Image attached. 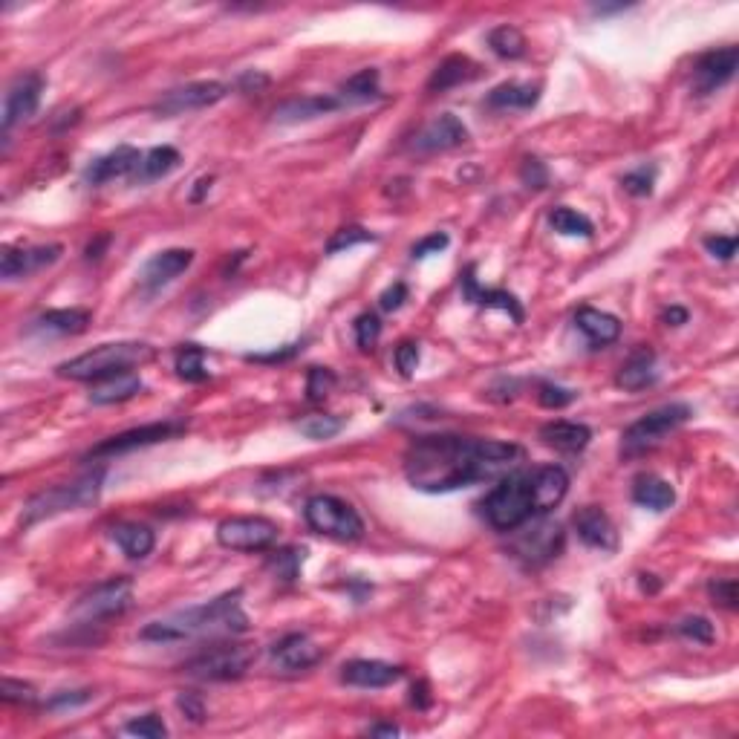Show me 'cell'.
<instances>
[{"mask_svg":"<svg viewBox=\"0 0 739 739\" xmlns=\"http://www.w3.org/2000/svg\"><path fill=\"white\" fill-rule=\"evenodd\" d=\"M332 387H335V373L330 367H312L309 376H306V399L309 402H321Z\"/></svg>","mask_w":739,"mask_h":739,"instance_id":"ee69618b","label":"cell"},{"mask_svg":"<svg viewBox=\"0 0 739 739\" xmlns=\"http://www.w3.org/2000/svg\"><path fill=\"white\" fill-rule=\"evenodd\" d=\"M653 182H656V171L653 168H638V171L624 174V179H621L624 191L633 194V197H650L653 194Z\"/></svg>","mask_w":739,"mask_h":739,"instance_id":"681fc988","label":"cell"},{"mask_svg":"<svg viewBox=\"0 0 739 739\" xmlns=\"http://www.w3.org/2000/svg\"><path fill=\"white\" fill-rule=\"evenodd\" d=\"M633 503L650 511L670 509L676 503V488L656 474H641L633 483Z\"/></svg>","mask_w":739,"mask_h":739,"instance_id":"f1b7e54d","label":"cell"},{"mask_svg":"<svg viewBox=\"0 0 739 739\" xmlns=\"http://www.w3.org/2000/svg\"><path fill=\"white\" fill-rule=\"evenodd\" d=\"M520 179H523V185H529V188H546L549 185V171H546V165L537 159V156H526L523 159V165H520Z\"/></svg>","mask_w":739,"mask_h":739,"instance_id":"816d5d0a","label":"cell"},{"mask_svg":"<svg viewBox=\"0 0 739 739\" xmlns=\"http://www.w3.org/2000/svg\"><path fill=\"white\" fill-rule=\"evenodd\" d=\"M87 324H90L87 309H50L35 321L38 330L58 332V335H78L87 330Z\"/></svg>","mask_w":739,"mask_h":739,"instance_id":"e575fe53","label":"cell"},{"mask_svg":"<svg viewBox=\"0 0 739 739\" xmlns=\"http://www.w3.org/2000/svg\"><path fill=\"white\" fill-rule=\"evenodd\" d=\"M177 373L185 382H205L208 370H205V350L197 344H185L177 353Z\"/></svg>","mask_w":739,"mask_h":739,"instance_id":"f35d334b","label":"cell"},{"mask_svg":"<svg viewBox=\"0 0 739 739\" xmlns=\"http://www.w3.org/2000/svg\"><path fill=\"white\" fill-rule=\"evenodd\" d=\"M708 592H711L716 607H722V610H737L739 587L734 578H716V581L708 584Z\"/></svg>","mask_w":739,"mask_h":739,"instance_id":"bcb514c9","label":"cell"},{"mask_svg":"<svg viewBox=\"0 0 739 739\" xmlns=\"http://www.w3.org/2000/svg\"><path fill=\"white\" fill-rule=\"evenodd\" d=\"M488 47L500 58H520V55H526V38L517 26H497L488 32Z\"/></svg>","mask_w":739,"mask_h":739,"instance_id":"74e56055","label":"cell"},{"mask_svg":"<svg viewBox=\"0 0 739 739\" xmlns=\"http://www.w3.org/2000/svg\"><path fill=\"white\" fill-rule=\"evenodd\" d=\"M272 659L281 664L283 670H306L321 662V647L304 633H289L272 647Z\"/></svg>","mask_w":739,"mask_h":739,"instance_id":"603a6c76","label":"cell"},{"mask_svg":"<svg viewBox=\"0 0 739 739\" xmlns=\"http://www.w3.org/2000/svg\"><path fill=\"white\" fill-rule=\"evenodd\" d=\"M693 416L690 405H664V408L650 410L647 416H641L624 431V448L627 451H647L653 445H659L664 436L679 431L685 422Z\"/></svg>","mask_w":739,"mask_h":739,"instance_id":"ba28073f","label":"cell"},{"mask_svg":"<svg viewBox=\"0 0 739 739\" xmlns=\"http://www.w3.org/2000/svg\"><path fill=\"white\" fill-rule=\"evenodd\" d=\"M237 84H240V90H257V87H266V84H269V78L260 76V73L252 70V73H243Z\"/></svg>","mask_w":739,"mask_h":739,"instance_id":"6125c7cd","label":"cell"},{"mask_svg":"<svg viewBox=\"0 0 739 739\" xmlns=\"http://www.w3.org/2000/svg\"><path fill=\"white\" fill-rule=\"evenodd\" d=\"M341 428H344V422L338 419V416H324V413H318V416H306L298 422V431L306 436V439H332L335 434H341Z\"/></svg>","mask_w":739,"mask_h":739,"instance_id":"ab89813d","label":"cell"},{"mask_svg":"<svg viewBox=\"0 0 739 739\" xmlns=\"http://www.w3.org/2000/svg\"><path fill=\"white\" fill-rule=\"evenodd\" d=\"M191 263H194V252H191V249H165V252L153 255L151 260L142 266L139 283H142L148 292H156V289L168 286L174 278H179Z\"/></svg>","mask_w":739,"mask_h":739,"instance_id":"ac0fdd59","label":"cell"},{"mask_svg":"<svg viewBox=\"0 0 739 739\" xmlns=\"http://www.w3.org/2000/svg\"><path fill=\"white\" fill-rule=\"evenodd\" d=\"M353 330H356V344L364 350V353H370L376 344H379V338H382V321H379V315H373V312H364V315H358L356 324H353Z\"/></svg>","mask_w":739,"mask_h":739,"instance_id":"60d3db41","label":"cell"},{"mask_svg":"<svg viewBox=\"0 0 739 739\" xmlns=\"http://www.w3.org/2000/svg\"><path fill=\"white\" fill-rule=\"evenodd\" d=\"M373 240H376V234H370V231L361 229V226L338 229L330 237V243H327V252H330V255H338V252H344V249H353V246H361V243H373Z\"/></svg>","mask_w":739,"mask_h":739,"instance_id":"7bdbcfd3","label":"cell"},{"mask_svg":"<svg viewBox=\"0 0 739 739\" xmlns=\"http://www.w3.org/2000/svg\"><path fill=\"white\" fill-rule=\"evenodd\" d=\"M468 142V128L459 122L454 113H442L431 125L416 133L413 139V151L416 153H442L454 151L459 145Z\"/></svg>","mask_w":739,"mask_h":739,"instance_id":"2e32d148","label":"cell"},{"mask_svg":"<svg viewBox=\"0 0 739 739\" xmlns=\"http://www.w3.org/2000/svg\"><path fill=\"white\" fill-rule=\"evenodd\" d=\"M304 517L312 532L332 537V540H358L364 535V520L358 517V511L332 494L309 497L304 506Z\"/></svg>","mask_w":739,"mask_h":739,"instance_id":"8992f818","label":"cell"},{"mask_svg":"<svg viewBox=\"0 0 739 739\" xmlns=\"http://www.w3.org/2000/svg\"><path fill=\"white\" fill-rule=\"evenodd\" d=\"M301 563H304V549H283L272 558V569L278 572V578H283V581H295Z\"/></svg>","mask_w":739,"mask_h":739,"instance_id":"f907efd6","label":"cell"},{"mask_svg":"<svg viewBox=\"0 0 739 739\" xmlns=\"http://www.w3.org/2000/svg\"><path fill=\"white\" fill-rule=\"evenodd\" d=\"M656 382V353L650 347H638L633 356L627 358L618 370V379L615 384L624 387V390H644Z\"/></svg>","mask_w":739,"mask_h":739,"instance_id":"484cf974","label":"cell"},{"mask_svg":"<svg viewBox=\"0 0 739 739\" xmlns=\"http://www.w3.org/2000/svg\"><path fill=\"white\" fill-rule=\"evenodd\" d=\"M179 165V151L171 148V145H162V148H151V151L142 156L136 174H133V182H153V179L165 177L171 174Z\"/></svg>","mask_w":739,"mask_h":739,"instance_id":"d590c367","label":"cell"},{"mask_svg":"<svg viewBox=\"0 0 739 739\" xmlns=\"http://www.w3.org/2000/svg\"><path fill=\"white\" fill-rule=\"evenodd\" d=\"M511 549H514V555L523 563L540 566V563L558 558V552L563 549V529L558 523H552V520L535 523V526L523 529L520 535L514 537Z\"/></svg>","mask_w":739,"mask_h":739,"instance_id":"4fadbf2b","label":"cell"},{"mask_svg":"<svg viewBox=\"0 0 739 739\" xmlns=\"http://www.w3.org/2000/svg\"><path fill=\"white\" fill-rule=\"evenodd\" d=\"M370 734H382V737H396V734H399V728H396V725H373V728H370Z\"/></svg>","mask_w":739,"mask_h":739,"instance_id":"e7e4bbea","label":"cell"},{"mask_svg":"<svg viewBox=\"0 0 739 739\" xmlns=\"http://www.w3.org/2000/svg\"><path fill=\"white\" fill-rule=\"evenodd\" d=\"M537 402L549 410H561L575 402V390H566L561 384H540L537 387Z\"/></svg>","mask_w":739,"mask_h":739,"instance_id":"c3c4849f","label":"cell"},{"mask_svg":"<svg viewBox=\"0 0 739 739\" xmlns=\"http://www.w3.org/2000/svg\"><path fill=\"white\" fill-rule=\"evenodd\" d=\"M448 243H451V237H448L445 231H436V234L422 237V240L410 249V255H413V260H425V257L445 252V249H448Z\"/></svg>","mask_w":739,"mask_h":739,"instance_id":"f5cc1de1","label":"cell"},{"mask_svg":"<svg viewBox=\"0 0 739 739\" xmlns=\"http://www.w3.org/2000/svg\"><path fill=\"white\" fill-rule=\"evenodd\" d=\"M396 367H399V373L410 379L413 376V370L419 367V344L416 341H402L399 347H396Z\"/></svg>","mask_w":739,"mask_h":739,"instance_id":"db71d44e","label":"cell"},{"mask_svg":"<svg viewBox=\"0 0 739 739\" xmlns=\"http://www.w3.org/2000/svg\"><path fill=\"white\" fill-rule=\"evenodd\" d=\"M179 431H185L182 422H153V425H142V428H133V431H125V434L110 436L99 442L87 459H104V457H119V454H130L136 448H148V445H156V442H165L171 436H177Z\"/></svg>","mask_w":739,"mask_h":739,"instance_id":"7c38bea8","label":"cell"},{"mask_svg":"<svg viewBox=\"0 0 739 739\" xmlns=\"http://www.w3.org/2000/svg\"><path fill=\"white\" fill-rule=\"evenodd\" d=\"M523 451L511 442L477 436L434 434L413 439L405 454V477L428 494H448L509 474Z\"/></svg>","mask_w":739,"mask_h":739,"instance_id":"6da1fadb","label":"cell"},{"mask_svg":"<svg viewBox=\"0 0 739 739\" xmlns=\"http://www.w3.org/2000/svg\"><path fill=\"white\" fill-rule=\"evenodd\" d=\"M125 734H133V737H145V739H162L168 737V728L165 722L156 714L139 716V719H130L125 725Z\"/></svg>","mask_w":739,"mask_h":739,"instance_id":"f6af8a7d","label":"cell"},{"mask_svg":"<svg viewBox=\"0 0 739 739\" xmlns=\"http://www.w3.org/2000/svg\"><path fill=\"white\" fill-rule=\"evenodd\" d=\"M0 699H3V702H15V705H35V702H38V693H35L32 685L6 676V679L0 682Z\"/></svg>","mask_w":739,"mask_h":739,"instance_id":"7dc6e473","label":"cell"},{"mask_svg":"<svg viewBox=\"0 0 739 739\" xmlns=\"http://www.w3.org/2000/svg\"><path fill=\"white\" fill-rule=\"evenodd\" d=\"M408 301V286L402 281H396L393 286H387L382 292V298H379V306H382L384 312H396L399 306Z\"/></svg>","mask_w":739,"mask_h":739,"instance_id":"11a10c76","label":"cell"},{"mask_svg":"<svg viewBox=\"0 0 739 739\" xmlns=\"http://www.w3.org/2000/svg\"><path fill=\"white\" fill-rule=\"evenodd\" d=\"M130 601H133V581L113 578L107 584H99L93 592H87L73 607V615L78 624H99V621L122 615L130 607Z\"/></svg>","mask_w":739,"mask_h":739,"instance_id":"9c48e42d","label":"cell"},{"mask_svg":"<svg viewBox=\"0 0 739 739\" xmlns=\"http://www.w3.org/2000/svg\"><path fill=\"white\" fill-rule=\"evenodd\" d=\"M255 656V647L249 644H220V647H211L200 656H194L182 670L191 679H203V682H231V679H240L252 667Z\"/></svg>","mask_w":739,"mask_h":739,"instance_id":"52a82bcc","label":"cell"},{"mask_svg":"<svg viewBox=\"0 0 739 739\" xmlns=\"http://www.w3.org/2000/svg\"><path fill=\"white\" fill-rule=\"evenodd\" d=\"M575 327L584 332L592 344H612L621 335V321L610 312H601L592 306H581L575 312Z\"/></svg>","mask_w":739,"mask_h":739,"instance_id":"83f0119b","label":"cell"},{"mask_svg":"<svg viewBox=\"0 0 739 739\" xmlns=\"http://www.w3.org/2000/svg\"><path fill=\"white\" fill-rule=\"evenodd\" d=\"M676 633L685 636L688 641H696V644H711L714 641V624L705 618V615H688L676 624Z\"/></svg>","mask_w":739,"mask_h":739,"instance_id":"b9f144b4","label":"cell"},{"mask_svg":"<svg viewBox=\"0 0 739 739\" xmlns=\"http://www.w3.org/2000/svg\"><path fill=\"white\" fill-rule=\"evenodd\" d=\"M575 532L578 537L592 546V549H615L618 546V532L612 526V520L607 517V511H601L598 506H587L575 514Z\"/></svg>","mask_w":739,"mask_h":739,"instance_id":"44dd1931","label":"cell"},{"mask_svg":"<svg viewBox=\"0 0 739 739\" xmlns=\"http://www.w3.org/2000/svg\"><path fill=\"white\" fill-rule=\"evenodd\" d=\"M41 93H44V78L38 73H26L12 81V87L6 90V102H3V133L26 122L38 110Z\"/></svg>","mask_w":739,"mask_h":739,"instance_id":"5bb4252c","label":"cell"},{"mask_svg":"<svg viewBox=\"0 0 739 739\" xmlns=\"http://www.w3.org/2000/svg\"><path fill=\"white\" fill-rule=\"evenodd\" d=\"M142 156H145V153H139L136 148H130V145H119L116 151L104 153L99 159H93V162L87 165V171H84V179H87L90 185H102V182H110V179L116 177H130V174H136Z\"/></svg>","mask_w":739,"mask_h":739,"instance_id":"ffe728a7","label":"cell"},{"mask_svg":"<svg viewBox=\"0 0 739 739\" xmlns=\"http://www.w3.org/2000/svg\"><path fill=\"white\" fill-rule=\"evenodd\" d=\"M532 485H535V503L537 514H546L555 509L569 491V477L561 465H543L532 471Z\"/></svg>","mask_w":739,"mask_h":739,"instance_id":"d4e9b609","label":"cell"},{"mask_svg":"<svg viewBox=\"0 0 739 739\" xmlns=\"http://www.w3.org/2000/svg\"><path fill=\"white\" fill-rule=\"evenodd\" d=\"M90 699H93L90 690H64V693L52 696L47 705H50L52 711H58V708H76V705H84V702H90Z\"/></svg>","mask_w":739,"mask_h":739,"instance_id":"9f6ffc18","label":"cell"},{"mask_svg":"<svg viewBox=\"0 0 739 739\" xmlns=\"http://www.w3.org/2000/svg\"><path fill=\"white\" fill-rule=\"evenodd\" d=\"M142 390H145V384L136 373H119V376H110V379L93 384L90 402L93 405H116V402H128Z\"/></svg>","mask_w":739,"mask_h":739,"instance_id":"4dcf8cb0","label":"cell"},{"mask_svg":"<svg viewBox=\"0 0 739 739\" xmlns=\"http://www.w3.org/2000/svg\"><path fill=\"white\" fill-rule=\"evenodd\" d=\"M641 589H644V592H656V589H659V581H653V575H641Z\"/></svg>","mask_w":739,"mask_h":739,"instance_id":"03108f58","label":"cell"},{"mask_svg":"<svg viewBox=\"0 0 739 739\" xmlns=\"http://www.w3.org/2000/svg\"><path fill=\"white\" fill-rule=\"evenodd\" d=\"M341 107L338 96H304V99H289L275 107V122L281 125H301L321 119L327 113H335Z\"/></svg>","mask_w":739,"mask_h":739,"instance_id":"cb8c5ba5","label":"cell"},{"mask_svg":"<svg viewBox=\"0 0 739 739\" xmlns=\"http://www.w3.org/2000/svg\"><path fill=\"white\" fill-rule=\"evenodd\" d=\"M662 318L667 327H682V324H688V309H682V306H670V309H664Z\"/></svg>","mask_w":739,"mask_h":739,"instance_id":"91938a15","label":"cell"},{"mask_svg":"<svg viewBox=\"0 0 739 739\" xmlns=\"http://www.w3.org/2000/svg\"><path fill=\"white\" fill-rule=\"evenodd\" d=\"M739 64V50L737 47H722V50L705 52L696 67H693V87L699 96H708L719 90L722 84H728L734 73H737Z\"/></svg>","mask_w":739,"mask_h":739,"instance_id":"9a60e30c","label":"cell"},{"mask_svg":"<svg viewBox=\"0 0 739 739\" xmlns=\"http://www.w3.org/2000/svg\"><path fill=\"white\" fill-rule=\"evenodd\" d=\"M540 439L543 445L563 451V454H578L584 451L592 439V431L587 425H578V422H549L540 428Z\"/></svg>","mask_w":739,"mask_h":739,"instance_id":"4316f807","label":"cell"},{"mask_svg":"<svg viewBox=\"0 0 739 739\" xmlns=\"http://www.w3.org/2000/svg\"><path fill=\"white\" fill-rule=\"evenodd\" d=\"M488 107L494 110H529L540 102V84H520V81H506L488 93Z\"/></svg>","mask_w":739,"mask_h":739,"instance_id":"f546056e","label":"cell"},{"mask_svg":"<svg viewBox=\"0 0 739 739\" xmlns=\"http://www.w3.org/2000/svg\"><path fill=\"white\" fill-rule=\"evenodd\" d=\"M462 295L471 301V304H480L485 309H500V312H509L514 324H523V306L520 301L511 295V292H503V289H483L477 278H474V266L465 269L462 275Z\"/></svg>","mask_w":739,"mask_h":739,"instance_id":"7402d4cb","label":"cell"},{"mask_svg":"<svg viewBox=\"0 0 739 739\" xmlns=\"http://www.w3.org/2000/svg\"><path fill=\"white\" fill-rule=\"evenodd\" d=\"M102 480L104 471H93L87 477H81L76 483L52 485L47 491H38L35 497H29V503L24 506V526H32L38 520H47L55 514H64V511L84 509V506H93L102 494Z\"/></svg>","mask_w":739,"mask_h":739,"instance_id":"5b68a950","label":"cell"},{"mask_svg":"<svg viewBox=\"0 0 739 739\" xmlns=\"http://www.w3.org/2000/svg\"><path fill=\"white\" fill-rule=\"evenodd\" d=\"M110 537L116 540V546L133 558V561H142V558H148L153 552V546H156V537L148 526H139V523H119V526H113L110 529Z\"/></svg>","mask_w":739,"mask_h":739,"instance_id":"d6a6232c","label":"cell"},{"mask_svg":"<svg viewBox=\"0 0 739 739\" xmlns=\"http://www.w3.org/2000/svg\"><path fill=\"white\" fill-rule=\"evenodd\" d=\"M243 592L234 589L226 592L208 604L179 610L162 621H151L139 638L142 641H188V638H220V636H240L249 630V618L240 607Z\"/></svg>","mask_w":739,"mask_h":739,"instance_id":"7a4b0ae2","label":"cell"},{"mask_svg":"<svg viewBox=\"0 0 739 739\" xmlns=\"http://www.w3.org/2000/svg\"><path fill=\"white\" fill-rule=\"evenodd\" d=\"M402 667L399 664L376 662V659H353L341 667V682L353 685V688H390L402 679Z\"/></svg>","mask_w":739,"mask_h":739,"instance_id":"d6986e66","label":"cell"},{"mask_svg":"<svg viewBox=\"0 0 739 739\" xmlns=\"http://www.w3.org/2000/svg\"><path fill=\"white\" fill-rule=\"evenodd\" d=\"M278 532L269 517H229L217 526V543L231 552H263L278 540Z\"/></svg>","mask_w":739,"mask_h":739,"instance_id":"30bf717a","label":"cell"},{"mask_svg":"<svg viewBox=\"0 0 739 739\" xmlns=\"http://www.w3.org/2000/svg\"><path fill=\"white\" fill-rule=\"evenodd\" d=\"M208 188H211V177H203V179H200V182H197V191L191 194V200H194V203H200V200H203V194H205V191H208Z\"/></svg>","mask_w":739,"mask_h":739,"instance_id":"be15d7a7","label":"cell"},{"mask_svg":"<svg viewBox=\"0 0 739 739\" xmlns=\"http://www.w3.org/2000/svg\"><path fill=\"white\" fill-rule=\"evenodd\" d=\"M413 696H410V702L419 708V711H425L428 705H431V696H428V685L425 682H419V685H413V690H410Z\"/></svg>","mask_w":739,"mask_h":739,"instance_id":"94428289","label":"cell"},{"mask_svg":"<svg viewBox=\"0 0 739 739\" xmlns=\"http://www.w3.org/2000/svg\"><path fill=\"white\" fill-rule=\"evenodd\" d=\"M179 708H182V714L188 716L191 722H203V716H205V708H203V702L194 696V693H179Z\"/></svg>","mask_w":739,"mask_h":739,"instance_id":"680465c9","label":"cell"},{"mask_svg":"<svg viewBox=\"0 0 739 739\" xmlns=\"http://www.w3.org/2000/svg\"><path fill=\"white\" fill-rule=\"evenodd\" d=\"M226 93H229V87L220 81H194V84L177 87V90H168L159 102L153 104V113L162 119L182 116L188 110H203V107L217 104L220 99H226Z\"/></svg>","mask_w":739,"mask_h":739,"instance_id":"8fae6325","label":"cell"},{"mask_svg":"<svg viewBox=\"0 0 739 739\" xmlns=\"http://www.w3.org/2000/svg\"><path fill=\"white\" fill-rule=\"evenodd\" d=\"M705 249L711 252L714 257H719V260H731V257L737 255V237H708L705 240Z\"/></svg>","mask_w":739,"mask_h":739,"instance_id":"6f0895ef","label":"cell"},{"mask_svg":"<svg viewBox=\"0 0 739 739\" xmlns=\"http://www.w3.org/2000/svg\"><path fill=\"white\" fill-rule=\"evenodd\" d=\"M471 78H477V64L468 55H448L434 70V76L428 81V90L431 93H445V90L459 87V84H465Z\"/></svg>","mask_w":739,"mask_h":739,"instance_id":"1f68e13d","label":"cell"},{"mask_svg":"<svg viewBox=\"0 0 739 739\" xmlns=\"http://www.w3.org/2000/svg\"><path fill=\"white\" fill-rule=\"evenodd\" d=\"M379 96H382V90H379V70L367 67V70H361V73L350 76L341 84L338 102H341V107L344 104H367L376 102Z\"/></svg>","mask_w":739,"mask_h":739,"instance_id":"836d02e7","label":"cell"},{"mask_svg":"<svg viewBox=\"0 0 739 739\" xmlns=\"http://www.w3.org/2000/svg\"><path fill=\"white\" fill-rule=\"evenodd\" d=\"M549 226L558 234H563V237H592V231H595L587 214H581V211H575L569 205H558L549 214Z\"/></svg>","mask_w":739,"mask_h":739,"instance_id":"8d00e7d4","label":"cell"},{"mask_svg":"<svg viewBox=\"0 0 739 739\" xmlns=\"http://www.w3.org/2000/svg\"><path fill=\"white\" fill-rule=\"evenodd\" d=\"M156 358V350L151 344L139 341H122V344H102L84 356L70 358L58 364V376L73 379V382H102L119 373H133V367H142Z\"/></svg>","mask_w":739,"mask_h":739,"instance_id":"3957f363","label":"cell"},{"mask_svg":"<svg viewBox=\"0 0 739 739\" xmlns=\"http://www.w3.org/2000/svg\"><path fill=\"white\" fill-rule=\"evenodd\" d=\"M483 514L497 532H517L520 526H526L537 514L532 471L509 474L483 500Z\"/></svg>","mask_w":739,"mask_h":739,"instance_id":"277c9868","label":"cell"},{"mask_svg":"<svg viewBox=\"0 0 739 739\" xmlns=\"http://www.w3.org/2000/svg\"><path fill=\"white\" fill-rule=\"evenodd\" d=\"M64 255V249L58 243H50V246H35V249H3L0 255V275L6 281H15V278H26L32 272H41L52 266L58 257Z\"/></svg>","mask_w":739,"mask_h":739,"instance_id":"e0dca14e","label":"cell"}]
</instances>
